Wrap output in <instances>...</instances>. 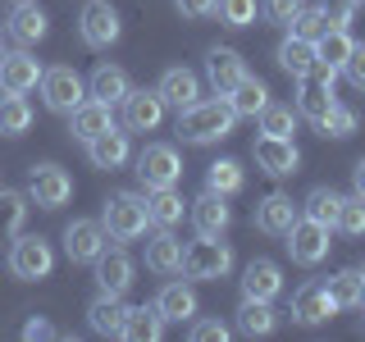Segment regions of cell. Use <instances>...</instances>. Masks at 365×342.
<instances>
[{
	"label": "cell",
	"instance_id": "6da1fadb",
	"mask_svg": "<svg viewBox=\"0 0 365 342\" xmlns=\"http://www.w3.org/2000/svg\"><path fill=\"white\" fill-rule=\"evenodd\" d=\"M233 123H237V114L228 105V96H210L178 114V137L192 146H215L224 137H233Z\"/></svg>",
	"mask_w": 365,
	"mask_h": 342
},
{
	"label": "cell",
	"instance_id": "7a4b0ae2",
	"mask_svg": "<svg viewBox=\"0 0 365 342\" xmlns=\"http://www.w3.org/2000/svg\"><path fill=\"white\" fill-rule=\"evenodd\" d=\"M101 228H106V237L114 242H137V237H146V197H137V192H114L106 201V210H101Z\"/></svg>",
	"mask_w": 365,
	"mask_h": 342
},
{
	"label": "cell",
	"instance_id": "3957f363",
	"mask_svg": "<svg viewBox=\"0 0 365 342\" xmlns=\"http://www.w3.org/2000/svg\"><path fill=\"white\" fill-rule=\"evenodd\" d=\"M187 279L197 283H220L233 274V247L224 242V237H197L192 247H182V269Z\"/></svg>",
	"mask_w": 365,
	"mask_h": 342
},
{
	"label": "cell",
	"instance_id": "277c9868",
	"mask_svg": "<svg viewBox=\"0 0 365 342\" xmlns=\"http://www.w3.org/2000/svg\"><path fill=\"white\" fill-rule=\"evenodd\" d=\"M78 37H83L87 51H110V46L123 37L119 9H114L110 0H87V5L78 9Z\"/></svg>",
	"mask_w": 365,
	"mask_h": 342
},
{
	"label": "cell",
	"instance_id": "5b68a950",
	"mask_svg": "<svg viewBox=\"0 0 365 342\" xmlns=\"http://www.w3.org/2000/svg\"><path fill=\"white\" fill-rule=\"evenodd\" d=\"M338 73L342 68H329V64H315V73H306V78H297V114L302 119H311L319 123L329 110L338 105V96H334V83H338Z\"/></svg>",
	"mask_w": 365,
	"mask_h": 342
},
{
	"label": "cell",
	"instance_id": "8992f818",
	"mask_svg": "<svg viewBox=\"0 0 365 342\" xmlns=\"http://www.w3.org/2000/svg\"><path fill=\"white\" fill-rule=\"evenodd\" d=\"M55 269V251L46 237L37 233H14V247H9V274L23 283H37Z\"/></svg>",
	"mask_w": 365,
	"mask_h": 342
},
{
	"label": "cell",
	"instance_id": "52a82bcc",
	"mask_svg": "<svg viewBox=\"0 0 365 342\" xmlns=\"http://www.w3.org/2000/svg\"><path fill=\"white\" fill-rule=\"evenodd\" d=\"M137 178H142V187H178L182 178V160L169 142H146L142 151H137Z\"/></svg>",
	"mask_w": 365,
	"mask_h": 342
},
{
	"label": "cell",
	"instance_id": "ba28073f",
	"mask_svg": "<svg viewBox=\"0 0 365 342\" xmlns=\"http://www.w3.org/2000/svg\"><path fill=\"white\" fill-rule=\"evenodd\" d=\"M37 87H41V100H46V110H51V114H73V110L87 100V83H83V78H78L68 64L46 68Z\"/></svg>",
	"mask_w": 365,
	"mask_h": 342
},
{
	"label": "cell",
	"instance_id": "9c48e42d",
	"mask_svg": "<svg viewBox=\"0 0 365 342\" xmlns=\"http://www.w3.org/2000/svg\"><path fill=\"white\" fill-rule=\"evenodd\" d=\"M68 197H73V178L64 174L60 165H32L28 169V201L37 205V210H60V205H68Z\"/></svg>",
	"mask_w": 365,
	"mask_h": 342
},
{
	"label": "cell",
	"instance_id": "30bf717a",
	"mask_svg": "<svg viewBox=\"0 0 365 342\" xmlns=\"http://www.w3.org/2000/svg\"><path fill=\"white\" fill-rule=\"evenodd\" d=\"M329 233H334V228H324V224H315V219H297L292 228H288V256L297 260V265H306V269H315L319 260L329 256Z\"/></svg>",
	"mask_w": 365,
	"mask_h": 342
},
{
	"label": "cell",
	"instance_id": "8fae6325",
	"mask_svg": "<svg viewBox=\"0 0 365 342\" xmlns=\"http://www.w3.org/2000/svg\"><path fill=\"white\" fill-rule=\"evenodd\" d=\"M41 73H46V68H41V60H32L28 46L0 55V91H9V96H28V91H37Z\"/></svg>",
	"mask_w": 365,
	"mask_h": 342
},
{
	"label": "cell",
	"instance_id": "7c38bea8",
	"mask_svg": "<svg viewBox=\"0 0 365 342\" xmlns=\"http://www.w3.org/2000/svg\"><path fill=\"white\" fill-rule=\"evenodd\" d=\"M334 311H338V301H334V292H329V283H319V279H306L302 288L292 292V319L306 324V328L329 324Z\"/></svg>",
	"mask_w": 365,
	"mask_h": 342
},
{
	"label": "cell",
	"instance_id": "4fadbf2b",
	"mask_svg": "<svg viewBox=\"0 0 365 342\" xmlns=\"http://www.w3.org/2000/svg\"><path fill=\"white\" fill-rule=\"evenodd\" d=\"M251 155H256L260 174H269V178H288V174H297V169H302V151L292 146V137H269V133H260L256 146H251Z\"/></svg>",
	"mask_w": 365,
	"mask_h": 342
},
{
	"label": "cell",
	"instance_id": "5bb4252c",
	"mask_svg": "<svg viewBox=\"0 0 365 342\" xmlns=\"http://www.w3.org/2000/svg\"><path fill=\"white\" fill-rule=\"evenodd\" d=\"M302 219V205L292 197H283V192H269L265 201H256V210H251V224H256V233L265 237H288V228Z\"/></svg>",
	"mask_w": 365,
	"mask_h": 342
},
{
	"label": "cell",
	"instance_id": "9a60e30c",
	"mask_svg": "<svg viewBox=\"0 0 365 342\" xmlns=\"http://www.w3.org/2000/svg\"><path fill=\"white\" fill-rule=\"evenodd\" d=\"M106 247H110V237H106V228H101V219L64 224V256L73 260V265H91Z\"/></svg>",
	"mask_w": 365,
	"mask_h": 342
},
{
	"label": "cell",
	"instance_id": "2e32d148",
	"mask_svg": "<svg viewBox=\"0 0 365 342\" xmlns=\"http://www.w3.org/2000/svg\"><path fill=\"white\" fill-rule=\"evenodd\" d=\"M187 219H192V228H197V237H224L228 224H233L228 197H220V192H201L197 201H187Z\"/></svg>",
	"mask_w": 365,
	"mask_h": 342
},
{
	"label": "cell",
	"instance_id": "e0dca14e",
	"mask_svg": "<svg viewBox=\"0 0 365 342\" xmlns=\"http://www.w3.org/2000/svg\"><path fill=\"white\" fill-rule=\"evenodd\" d=\"M91 265H96V288L101 292H114V296H123L137 283V265H133V256L128 251H119V247H106L101 251L96 260H91Z\"/></svg>",
	"mask_w": 365,
	"mask_h": 342
},
{
	"label": "cell",
	"instance_id": "ac0fdd59",
	"mask_svg": "<svg viewBox=\"0 0 365 342\" xmlns=\"http://www.w3.org/2000/svg\"><path fill=\"white\" fill-rule=\"evenodd\" d=\"M119 105H123V128L128 133H155L160 119H165V100H160L155 91H146V87H133Z\"/></svg>",
	"mask_w": 365,
	"mask_h": 342
},
{
	"label": "cell",
	"instance_id": "d6986e66",
	"mask_svg": "<svg viewBox=\"0 0 365 342\" xmlns=\"http://www.w3.org/2000/svg\"><path fill=\"white\" fill-rule=\"evenodd\" d=\"M247 78V60L237 51H228V46H215L210 55H205V83H210L215 96H228L237 83Z\"/></svg>",
	"mask_w": 365,
	"mask_h": 342
},
{
	"label": "cell",
	"instance_id": "ffe728a7",
	"mask_svg": "<svg viewBox=\"0 0 365 342\" xmlns=\"http://www.w3.org/2000/svg\"><path fill=\"white\" fill-rule=\"evenodd\" d=\"M155 96L165 100V110H187V105H197L201 100V83H197V73L192 68H165L160 73V83H155Z\"/></svg>",
	"mask_w": 365,
	"mask_h": 342
},
{
	"label": "cell",
	"instance_id": "44dd1931",
	"mask_svg": "<svg viewBox=\"0 0 365 342\" xmlns=\"http://www.w3.org/2000/svg\"><path fill=\"white\" fill-rule=\"evenodd\" d=\"M110 128H114V105H106V100H96V96H87L83 105L68 114V133H73L83 146L96 142V137L110 133Z\"/></svg>",
	"mask_w": 365,
	"mask_h": 342
},
{
	"label": "cell",
	"instance_id": "7402d4cb",
	"mask_svg": "<svg viewBox=\"0 0 365 342\" xmlns=\"http://www.w3.org/2000/svg\"><path fill=\"white\" fill-rule=\"evenodd\" d=\"M242 296L247 301H274V296L283 292V269L274 265V260H265V256H256L251 265L242 269Z\"/></svg>",
	"mask_w": 365,
	"mask_h": 342
},
{
	"label": "cell",
	"instance_id": "603a6c76",
	"mask_svg": "<svg viewBox=\"0 0 365 342\" xmlns=\"http://www.w3.org/2000/svg\"><path fill=\"white\" fill-rule=\"evenodd\" d=\"M123 315H128V301L114 296V292H101L96 301L87 306V324H91V333H101V338H119L123 333Z\"/></svg>",
	"mask_w": 365,
	"mask_h": 342
},
{
	"label": "cell",
	"instance_id": "cb8c5ba5",
	"mask_svg": "<svg viewBox=\"0 0 365 342\" xmlns=\"http://www.w3.org/2000/svg\"><path fill=\"white\" fill-rule=\"evenodd\" d=\"M128 155H133V146H128V133H123L119 123H114L110 133H101L96 142H87V160L96 169H123Z\"/></svg>",
	"mask_w": 365,
	"mask_h": 342
},
{
	"label": "cell",
	"instance_id": "d4e9b609",
	"mask_svg": "<svg viewBox=\"0 0 365 342\" xmlns=\"http://www.w3.org/2000/svg\"><path fill=\"white\" fill-rule=\"evenodd\" d=\"M46 32H51V19H46V9H37V0L9 9V37L19 46H37L46 41Z\"/></svg>",
	"mask_w": 365,
	"mask_h": 342
},
{
	"label": "cell",
	"instance_id": "484cf974",
	"mask_svg": "<svg viewBox=\"0 0 365 342\" xmlns=\"http://www.w3.org/2000/svg\"><path fill=\"white\" fill-rule=\"evenodd\" d=\"M155 311H160V319H165V324H187V319L197 315L201 306H197V292H192L187 283H165V288H160V296H155Z\"/></svg>",
	"mask_w": 365,
	"mask_h": 342
},
{
	"label": "cell",
	"instance_id": "4316f807",
	"mask_svg": "<svg viewBox=\"0 0 365 342\" xmlns=\"http://www.w3.org/2000/svg\"><path fill=\"white\" fill-rule=\"evenodd\" d=\"M128 91H133V83H128V73H123L119 64H96V68H91V78H87V96L106 100V105H119Z\"/></svg>",
	"mask_w": 365,
	"mask_h": 342
},
{
	"label": "cell",
	"instance_id": "83f0119b",
	"mask_svg": "<svg viewBox=\"0 0 365 342\" xmlns=\"http://www.w3.org/2000/svg\"><path fill=\"white\" fill-rule=\"evenodd\" d=\"M182 210H187V201H182L178 187H151L146 192V219H151L155 228L182 224Z\"/></svg>",
	"mask_w": 365,
	"mask_h": 342
},
{
	"label": "cell",
	"instance_id": "f1b7e54d",
	"mask_svg": "<svg viewBox=\"0 0 365 342\" xmlns=\"http://www.w3.org/2000/svg\"><path fill=\"white\" fill-rule=\"evenodd\" d=\"M146 269L151 274H178L182 269V242L174 237V228H160L146 242Z\"/></svg>",
	"mask_w": 365,
	"mask_h": 342
},
{
	"label": "cell",
	"instance_id": "f546056e",
	"mask_svg": "<svg viewBox=\"0 0 365 342\" xmlns=\"http://www.w3.org/2000/svg\"><path fill=\"white\" fill-rule=\"evenodd\" d=\"M274 60H279V68H283L288 78H306V73H315V64H319V60H315V41L292 37V32L279 41V55H274Z\"/></svg>",
	"mask_w": 365,
	"mask_h": 342
},
{
	"label": "cell",
	"instance_id": "4dcf8cb0",
	"mask_svg": "<svg viewBox=\"0 0 365 342\" xmlns=\"http://www.w3.org/2000/svg\"><path fill=\"white\" fill-rule=\"evenodd\" d=\"M119 338H128V342H160V338H165V319H160L155 301L151 306H128Z\"/></svg>",
	"mask_w": 365,
	"mask_h": 342
},
{
	"label": "cell",
	"instance_id": "1f68e13d",
	"mask_svg": "<svg viewBox=\"0 0 365 342\" xmlns=\"http://www.w3.org/2000/svg\"><path fill=\"white\" fill-rule=\"evenodd\" d=\"M279 328V311H274V301H247L237 306V333L242 338H265Z\"/></svg>",
	"mask_w": 365,
	"mask_h": 342
},
{
	"label": "cell",
	"instance_id": "d6a6232c",
	"mask_svg": "<svg viewBox=\"0 0 365 342\" xmlns=\"http://www.w3.org/2000/svg\"><path fill=\"white\" fill-rule=\"evenodd\" d=\"M228 105H233V114H237V119H256V114L269 105V87L260 83V78H251V73H247L242 83H237L233 91H228Z\"/></svg>",
	"mask_w": 365,
	"mask_h": 342
},
{
	"label": "cell",
	"instance_id": "836d02e7",
	"mask_svg": "<svg viewBox=\"0 0 365 342\" xmlns=\"http://www.w3.org/2000/svg\"><path fill=\"white\" fill-rule=\"evenodd\" d=\"M351 46H356V41H351L347 28H324L315 37V60L329 64V68H342V64H347V55H351Z\"/></svg>",
	"mask_w": 365,
	"mask_h": 342
},
{
	"label": "cell",
	"instance_id": "e575fe53",
	"mask_svg": "<svg viewBox=\"0 0 365 342\" xmlns=\"http://www.w3.org/2000/svg\"><path fill=\"white\" fill-rule=\"evenodd\" d=\"M247 187V174L237 160H215L210 169H205V192H220V197H237V192Z\"/></svg>",
	"mask_w": 365,
	"mask_h": 342
},
{
	"label": "cell",
	"instance_id": "d590c367",
	"mask_svg": "<svg viewBox=\"0 0 365 342\" xmlns=\"http://www.w3.org/2000/svg\"><path fill=\"white\" fill-rule=\"evenodd\" d=\"M329 292H334L338 311H361V306H365V279H361V269H338L334 279H329Z\"/></svg>",
	"mask_w": 365,
	"mask_h": 342
},
{
	"label": "cell",
	"instance_id": "8d00e7d4",
	"mask_svg": "<svg viewBox=\"0 0 365 342\" xmlns=\"http://www.w3.org/2000/svg\"><path fill=\"white\" fill-rule=\"evenodd\" d=\"M28 128H32L28 96H9V91H0V133H5V137H23Z\"/></svg>",
	"mask_w": 365,
	"mask_h": 342
},
{
	"label": "cell",
	"instance_id": "74e56055",
	"mask_svg": "<svg viewBox=\"0 0 365 342\" xmlns=\"http://www.w3.org/2000/svg\"><path fill=\"white\" fill-rule=\"evenodd\" d=\"M338 205H342V192H334V187H311V192H306V201H302V214H306V219H315V224H324V228H334Z\"/></svg>",
	"mask_w": 365,
	"mask_h": 342
},
{
	"label": "cell",
	"instance_id": "f35d334b",
	"mask_svg": "<svg viewBox=\"0 0 365 342\" xmlns=\"http://www.w3.org/2000/svg\"><path fill=\"white\" fill-rule=\"evenodd\" d=\"M28 197L23 192H14V187H0V237H14V233H23V219H28Z\"/></svg>",
	"mask_w": 365,
	"mask_h": 342
},
{
	"label": "cell",
	"instance_id": "ab89813d",
	"mask_svg": "<svg viewBox=\"0 0 365 342\" xmlns=\"http://www.w3.org/2000/svg\"><path fill=\"white\" fill-rule=\"evenodd\" d=\"M256 119H260V133H269V137H292V133H297V119H302V114H297L292 105H274V100H269V105L260 110Z\"/></svg>",
	"mask_w": 365,
	"mask_h": 342
},
{
	"label": "cell",
	"instance_id": "60d3db41",
	"mask_svg": "<svg viewBox=\"0 0 365 342\" xmlns=\"http://www.w3.org/2000/svg\"><path fill=\"white\" fill-rule=\"evenodd\" d=\"M315 128L324 133V137H334V142H342V137H351V133L361 128V114L351 110V105H334V110L324 114V119L315 123Z\"/></svg>",
	"mask_w": 365,
	"mask_h": 342
},
{
	"label": "cell",
	"instance_id": "b9f144b4",
	"mask_svg": "<svg viewBox=\"0 0 365 342\" xmlns=\"http://www.w3.org/2000/svg\"><path fill=\"white\" fill-rule=\"evenodd\" d=\"M334 228H338V233H347V237H365V201L356 197V192H351V197H342Z\"/></svg>",
	"mask_w": 365,
	"mask_h": 342
},
{
	"label": "cell",
	"instance_id": "7bdbcfd3",
	"mask_svg": "<svg viewBox=\"0 0 365 342\" xmlns=\"http://www.w3.org/2000/svg\"><path fill=\"white\" fill-rule=\"evenodd\" d=\"M324 28H329V23H324V14H319V5H302L288 19V32H292V37H306V41H315Z\"/></svg>",
	"mask_w": 365,
	"mask_h": 342
},
{
	"label": "cell",
	"instance_id": "ee69618b",
	"mask_svg": "<svg viewBox=\"0 0 365 342\" xmlns=\"http://www.w3.org/2000/svg\"><path fill=\"white\" fill-rule=\"evenodd\" d=\"M215 14L224 28H247V23H256V0H220Z\"/></svg>",
	"mask_w": 365,
	"mask_h": 342
},
{
	"label": "cell",
	"instance_id": "f6af8a7d",
	"mask_svg": "<svg viewBox=\"0 0 365 342\" xmlns=\"http://www.w3.org/2000/svg\"><path fill=\"white\" fill-rule=\"evenodd\" d=\"M187 338H192V342H228V324H224V319H201V315H192V319H187Z\"/></svg>",
	"mask_w": 365,
	"mask_h": 342
},
{
	"label": "cell",
	"instance_id": "bcb514c9",
	"mask_svg": "<svg viewBox=\"0 0 365 342\" xmlns=\"http://www.w3.org/2000/svg\"><path fill=\"white\" fill-rule=\"evenodd\" d=\"M319 14H324L329 28H351V19H356V0H319Z\"/></svg>",
	"mask_w": 365,
	"mask_h": 342
},
{
	"label": "cell",
	"instance_id": "7dc6e473",
	"mask_svg": "<svg viewBox=\"0 0 365 342\" xmlns=\"http://www.w3.org/2000/svg\"><path fill=\"white\" fill-rule=\"evenodd\" d=\"M302 9V0H260V14L269 23H279V28H288V19Z\"/></svg>",
	"mask_w": 365,
	"mask_h": 342
},
{
	"label": "cell",
	"instance_id": "c3c4849f",
	"mask_svg": "<svg viewBox=\"0 0 365 342\" xmlns=\"http://www.w3.org/2000/svg\"><path fill=\"white\" fill-rule=\"evenodd\" d=\"M342 73H347V83H351V87H361V91H365V41L351 46V55H347V64H342Z\"/></svg>",
	"mask_w": 365,
	"mask_h": 342
},
{
	"label": "cell",
	"instance_id": "681fc988",
	"mask_svg": "<svg viewBox=\"0 0 365 342\" xmlns=\"http://www.w3.org/2000/svg\"><path fill=\"white\" fill-rule=\"evenodd\" d=\"M215 5H220V0H174V9L182 19H210Z\"/></svg>",
	"mask_w": 365,
	"mask_h": 342
},
{
	"label": "cell",
	"instance_id": "f907efd6",
	"mask_svg": "<svg viewBox=\"0 0 365 342\" xmlns=\"http://www.w3.org/2000/svg\"><path fill=\"white\" fill-rule=\"evenodd\" d=\"M23 338L28 342H37V338H55V328H51V319H28V324H23Z\"/></svg>",
	"mask_w": 365,
	"mask_h": 342
},
{
	"label": "cell",
	"instance_id": "816d5d0a",
	"mask_svg": "<svg viewBox=\"0 0 365 342\" xmlns=\"http://www.w3.org/2000/svg\"><path fill=\"white\" fill-rule=\"evenodd\" d=\"M351 187H356V197L365 201V155L356 160V169H351Z\"/></svg>",
	"mask_w": 365,
	"mask_h": 342
},
{
	"label": "cell",
	"instance_id": "f5cc1de1",
	"mask_svg": "<svg viewBox=\"0 0 365 342\" xmlns=\"http://www.w3.org/2000/svg\"><path fill=\"white\" fill-rule=\"evenodd\" d=\"M9 5H28V0H9Z\"/></svg>",
	"mask_w": 365,
	"mask_h": 342
},
{
	"label": "cell",
	"instance_id": "db71d44e",
	"mask_svg": "<svg viewBox=\"0 0 365 342\" xmlns=\"http://www.w3.org/2000/svg\"><path fill=\"white\" fill-rule=\"evenodd\" d=\"M361 279H365V265H361Z\"/></svg>",
	"mask_w": 365,
	"mask_h": 342
},
{
	"label": "cell",
	"instance_id": "11a10c76",
	"mask_svg": "<svg viewBox=\"0 0 365 342\" xmlns=\"http://www.w3.org/2000/svg\"><path fill=\"white\" fill-rule=\"evenodd\" d=\"M0 55H5V46H0Z\"/></svg>",
	"mask_w": 365,
	"mask_h": 342
},
{
	"label": "cell",
	"instance_id": "9f6ffc18",
	"mask_svg": "<svg viewBox=\"0 0 365 342\" xmlns=\"http://www.w3.org/2000/svg\"><path fill=\"white\" fill-rule=\"evenodd\" d=\"M356 5H365V0H356Z\"/></svg>",
	"mask_w": 365,
	"mask_h": 342
},
{
	"label": "cell",
	"instance_id": "6f0895ef",
	"mask_svg": "<svg viewBox=\"0 0 365 342\" xmlns=\"http://www.w3.org/2000/svg\"><path fill=\"white\" fill-rule=\"evenodd\" d=\"M361 311H365V306H361Z\"/></svg>",
	"mask_w": 365,
	"mask_h": 342
}]
</instances>
